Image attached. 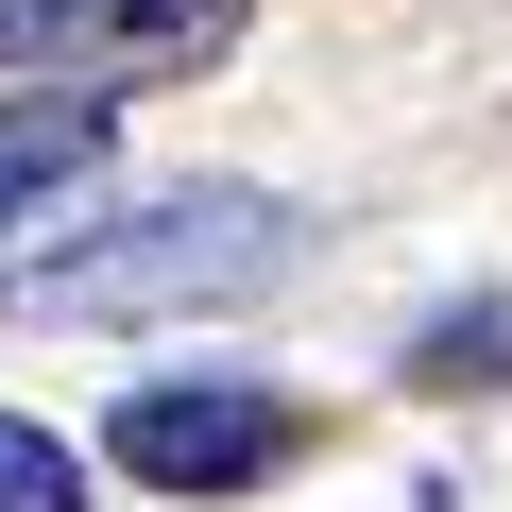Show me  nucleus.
<instances>
[{"label":"nucleus","mask_w":512,"mask_h":512,"mask_svg":"<svg viewBox=\"0 0 512 512\" xmlns=\"http://www.w3.org/2000/svg\"><path fill=\"white\" fill-rule=\"evenodd\" d=\"M291 205L274 188H239V171H205V188H154V205H120L103 239H69V256H18L0 274V308L18 325H120V308H222V291H256V274H291Z\"/></svg>","instance_id":"f257e3e1"},{"label":"nucleus","mask_w":512,"mask_h":512,"mask_svg":"<svg viewBox=\"0 0 512 512\" xmlns=\"http://www.w3.org/2000/svg\"><path fill=\"white\" fill-rule=\"evenodd\" d=\"M256 35V0H0V86L18 103H137Z\"/></svg>","instance_id":"f03ea898"},{"label":"nucleus","mask_w":512,"mask_h":512,"mask_svg":"<svg viewBox=\"0 0 512 512\" xmlns=\"http://www.w3.org/2000/svg\"><path fill=\"white\" fill-rule=\"evenodd\" d=\"M291 393H256V376H154V393H120L103 410V461L120 478H154V495H256L291 461Z\"/></svg>","instance_id":"7ed1b4c3"},{"label":"nucleus","mask_w":512,"mask_h":512,"mask_svg":"<svg viewBox=\"0 0 512 512\" xmlns=\"http://www.w3.org/2000/svg\"><path fill=\"white\" fill-rule=\"evenodd\" d=\"M103 171V103H18L0 86V205H86Z\"/></svg>","instance_id":"20e7f679"},{"label":"nucleus","mask_w":512,"mask_h":512,"mask_svg":"<svg viewBox=\"0 0 512 512\" xmlns=\"http://www.w3.org/2000/svg\"><path fill=\"white\" fill-rule=\"evenodd\" d=\"M410 393H512V308H427Z\"/></svg>","instance_id":"39448f33"},{"label":"nucleus","mask_w":512,"mask_h":512,"mask_svg":"<svg viewBox=\"0 0 512 512\" xmlns=\"http://www.w3.org/2000/svg\"><path fill=\"white\" fill-rule=\"evenodd\" d=\"M0 512H86V461H69L35 410H0Z\"/></svg>","instance_id":"423d86ee"}]
</instances>
